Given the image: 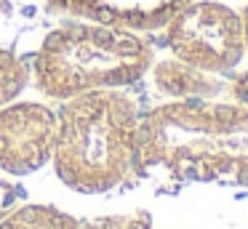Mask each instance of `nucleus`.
Wrapping results in <instances>:
<instances>
[{"instance_id":"9","label":"nucleus","mask_w":248,"mask_h":229,"mask_svg":"<svg viewBox=\"0 0 248 229\" xmlns=\"http://www.w3.org/2000/svg\"><path fill=\"white\" fill-rule=\"evenodd\" d=\"M30 85V67L8 48H0V107L14 101Z\"/></svg>"},{"instance_id":"7","label":"nucleus","mask_w":248,"mask_h":229,"mask_svg":"<svg viewBox=\"0 0 248 229\" xmlns=\"http://www.w3.org/2000/svg\"><path fill=\"white\" fill-rule=\"evenodd\" d=\"M224 75H208L179 59L152 64V83L163 96L173 101L182 99H214V96L230 91V83H224Z\"/></svg>"},{"instance_id":"11","label":"nucleus","mask_w":248,"mask_h":229,"mask_svg":"<svg viewBox=\"0 0 248 229\" xmlns=\"http://www.w3.org/2000/svg\"><path fill=\"white\" fill-rule=\"evenodd\" d=\"M227 93L235 101H240V104H248V72H240L235 77H230V91Z\"/></svg>"},{"instance_id":"12","label":"nucleus","mask_w":248,"mask_h":229,"mask_svg":"<svg viewBox=\"0 0 248 229\" xmlns=\"http://www.w3.org/2000/svg\"><path fill=\"white\" fill-rule=\"evenodd\" d=\"M19 197V189L11 184H6V181H0V216H6L8 211L14 208V202H16Z\"/></svg>"},{"instance_id":"13","label":"nucleus","mask_w":248,"mask_h":229,"mask_svg":"<svg viewBox=\"0 0 248 229\" xmlns=\"http://www.w3.org/2000/svg\"><path fill=\"white\" fill-rule=\"evenodd\" d=\"M240 21H243V46H246V56H248V5L243 8Z\"/></svg>"},{"instance_id":"10","label":"nucleus","mask_w":248,"mask_h":229,"mask_svg":"<svg viewBox=\"0 0 248 229\" xmlns=\"http://www.w3.org/2000/svg\"><path fill=\"white\" fill-rule=\"evenodd\" d=\"M80 229H152L147 213H125V216H102L80 221Z\"/></svg>"},{"instance_id":"3","label":"nucleus","mask_w":248,"mask_h":229,"mask_svg":"<svg viewBox=\"0 0 248 229\" xmlns=\"http://www.w3.org/2000/svg\"><path fill=\"white\" fill-rule=\"evenodd\" d=\"M152 64L155 51L139 32L83 19L43 37L30 77L46 99L67 101L88 91L131 88Z\"/></svg>"},{"instance_id":"2","label":"nucleus","mask_w":248,"mask_h":229,"mask_svg":"<svg viewBox=\"0 0 248 229\" xmlns=\"http://www.w3.org/2000/svg\"><path fill=\"white\" fill-rule=\"evenodd\" d=\"M59 131L54 170L80 195H104L136 179V136L141 109L128 88L72 96L56 109Z\"/></svg>"},{"instance_id":"5","label":"nucleus","mask_w":248,"mask_h":229,"mask_svg":"<svg viewBox=\"0 0 248 229\" xmlns=\"http://www.w3.org/2000/svg\"><path fill=\"white\" fill-rule=\"evenodd\" d=\"M59 117L43 101H8L0 107V170L27 176L51 163Z\"/></svg>"},{"instance_id":"6","label":"nucleus","mask_w":248,"mask_h":229,"mask_svg":"<svg viewBox=\"0 0 248 229\" xmlns=\"http://www.w3.org/2000/svg\"><path fill=\"white\" fill-rule=\"evenodd\" d=\"M192 0H46L48 11L134 32L163 30Z\"/></svg>"},{"instance_id":"4","label":"nucleus","mask_w":248,"mask_h":229,"mask_svg":"<svg viewBox=\"0 0 248 229\" xmlns=\"http://www.w3.org/2000/svg\"><path fill=\"white\" fill-rule=\"evenodd\" d=\"M173 59L208 75H230L246 56L240 14L224 3L192 0L166 27Z\"/></svg>"},{"instance_id":"8","label":"nucleus","mask_w":248,"mask_h":229,"mask_svg":"<svg viewBox=\"0 0 248 229\" xmlns=\"http://www.w3.org/2000/svg\"><path fill=\"white\" fill-rule=\"evenodd\" d=\"M0 229H80V221L56 205L27 202L0 216Z\"/></svg>"},{"instance_id":"1","label":"nucleus","mask_w":248,"mask_h":229,"mask_svg":"<svg viewBox=\"0 0 248 229\" xmlns=\"http://www.w3.org/2000/svg\"><path fill=\"white\" fill-rule=\"evenodd\" d=\"M136 173L163 184L248 189V104L182 99L141 112Z\"/></svg>"}]
</instances>
